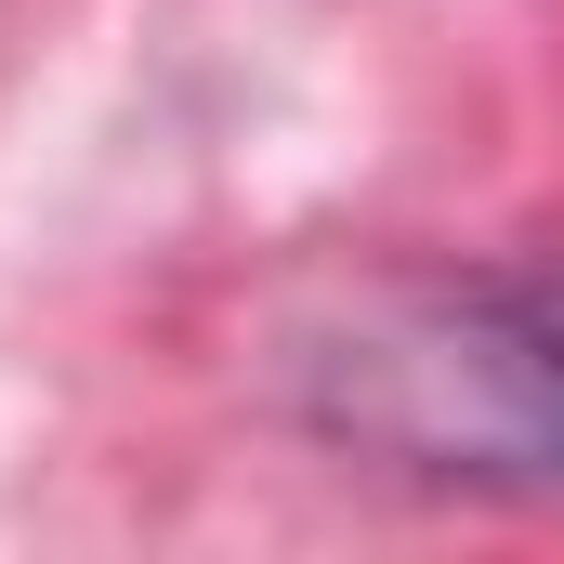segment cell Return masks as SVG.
Instances as JSON below:
<instances>
[{"mask_svg": "<svg viewBox=\"0 0 564 564\" xmlns=\"http://www.w3.org/2000/svg\"><path fill=\"white\" fill-rule=\"evenodd\" d=\"M512 302L539 315V341H552V368H564V263H512Z\"/></svg>", "mask_w": 564, "mask_h": 564, "instance_id": "obj_2", "label": "cell"}, {"mask_svg": "<svg viewBox=\"0 0 564 564\" xmlns=\"http://www.w3.org/2000/svg\"><path fill=\"white\" fill-rule=\"evenodd\" d=\"M302 408L446 486H564V368L512 276H368L302 328Z\"/></svg>", "mask_w": 564, "mask_h": 564, "instance_id": "obj_1", "label": "cell"}]
</instances>
